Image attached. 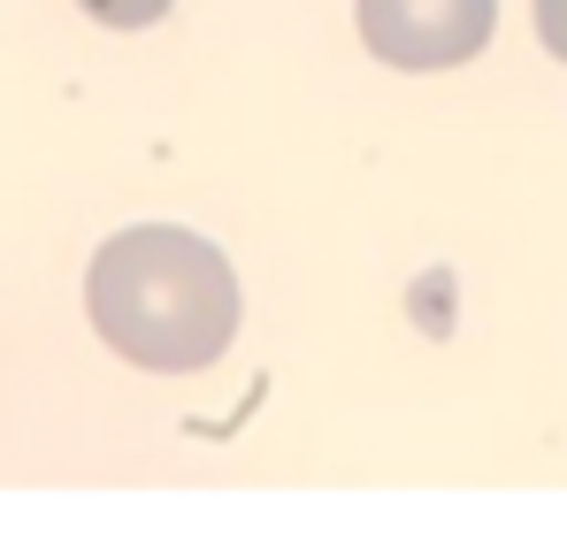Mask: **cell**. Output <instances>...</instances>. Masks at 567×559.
I'll return each instance as SVG.
<instances>
[{
    "mask_svg": "<svg viewBox=\"0 0 567 559\" xmlns=\"http://www.w3.org/2000/svg\"><path fill=\"white\" fill-rule=\"evenodd\" d=\"M93 330L154 375H199L215 369L238 338V277L230 261L169 222H138L123 238H107L85 283Z\"/></svg>",
    "mask_w": 567,
    "mask_h": 559,
    "instance_id": "1",
    "label": "cell"
},
{
    "mask_svg": "<svg viewBox=\"0 0 567 559\" xmlns=\"http://www.w3.org/2000/svg\"><path fill=\"white\" fill-rule=\"evenodd\" d=\"M93 23H107V31H138V23H162L169 15V0H78Z\"/></svg>",
    "mask_w": 567,
    "mask_h": 559,
    "instance_id": "3",
    "label": "cell"
},
{
    "mask_svg": "<svg viewBox=\"0 0 567 559\" xmlns=\"http://www.w3.org/2000/svg\"><path fill=\"white\" fill-rule=\"evenodd\" d=\"M537 39L567 62V0H537Z\"/></svg>",
    "mask_w": 567,
    "mask_h": 559,
    "instance_id": "4",
    "label": "cell"
},
{
    "mask_svg": "<svg viewBox=\"0 0 567 559\" xmlns=\"http://www.w3.org/2000/svg\"><path fill=\"white\" fill-rule=\"evenodd\" d=\"M498 0H361V39L391 70H453L491 46Z\"/></svg>",
    "mask_w": 567,
    "mask_h": 559,
    "instance_id": "2",
    "label": "cell"
}]
</instances>
